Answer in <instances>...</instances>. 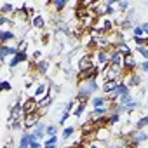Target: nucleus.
Listing matches in <instances>:
<instances>
[{
	"label": "nucleus",
	"mask_w": 148,
	"mask_h": 148,
	"mask_svg": "<svg viewBox=\"0 0 148 148\" xmlns=\"http://www.w3.org/2000/svg\"><path fill=\"white\" fill-rule=\"evenodd\" d=\"M132 44H134V47L138 49V47H148V37H132V40H131Z\"/></svg>",
	"instance_id": "obj_29"
},
{
	"label": "nucleus",
	"mask_w": 148,
	"mask_h": 148,
	"mask_svg": "<svg viewBox=\"0 0 148 148\" xmlns=\"http://www.w3.org/2000/svg\"><path fill=\"white\" fill-rule=\"evenodd\" d=\"M18 54L16 45H0V59L2 63H7V58H12Z\"/></svg>",
	"instance_id": "obj_9"
},
{
	"label": "nucleus",
	"mask_w": 148,
	"mask_h": 148,
	"mask_svg": "<svg viewBox=\"0 0 148 148\" xmlns=\"http://www.w3.org/2000/svg\"><path fill=\"white\" fill-rule=\"evenodd\" d=\"M136 54L143 58V61H148V47H138L136 49Z\"/></svg>",
	"instance_id": "obj_33"
},
{
	"label": "nucleus",
	"mask_w": 148,
	"mask_h": 148,
	"mask_svg": "<svg viewBox=\"0 0 148 148\" xmlns=\"http://www.w3.org/2000/svg\"><path fill=\"white\" fill-rule=\"evenodd\" d=\"M51 92L54 94H58V92H61V86H56V84H51Z\"/></svg>",
	"instance_id": "obj_37"
},
{
	"label": "nucleus",
	"mask_w": 148,
	"mask_h": 148,
	"mask_svg": "<svg viewBox=\"0 0 148 148\" xmlns=\"http://www.w3.org/2000/svg\"><path fill=\"white\" fill-rule=\"evenodd\" d=\"M52 103H54V94H52V92H51V89H49V92H47V94L38 101V110H47Z\"/></svg>",
	"instance_id": "obj_16"
},
{
	"label": "nucleus",
	"mask_w": 148,
	"mask_h": 148,
	"mask_svg": "<svg viewBox=\"0 0 148 148\" xmlns=\"http://www.w3.org/2000/svg\"><path fill=\"white\" fill-rule=\"evenodd\" d=\"M125 138L129 139V145H131V146L138 148L139 145H143V143L148 141V131H146V129H145V131H136V129H132L131 132L125 134Z\"/></svg>",
	"instance_id": "obj_2"
},
{
	"label": "nucleus",
	"mask_w": 148,
	"mask_h": 148,
	"mask_svg": "<svg viewBox=\"0 0 148 148\" xmlns=\"http://www.w3.org/2000/svg\"><path fill=\"white\" fill-rule=\"evenodd\" d=\"M89 103H91V106H92V108L108 106V99H106V96H103V94H96V96H92Z\"/></svg>",
	"instance_id": "obj_15"
},
{
	"label": "nucleus",
	"mask_w": 148,
	"mask_h": 148,
	"mask_svg": "<svg viewBox=\"0 0 148 148\" xmlns=\"http://www.w3.org/2000/svg\"><path fill=\"white\" fill-rule=\"evenodd\" d=\"M148 127V115H139V119L134 122V129L136 131H145Z\"/></svg>",
	"instance_id": "obj_23"
},
{
	"label": "nucleus",
	"mask_w": 148,
	"mask_h": 148,
	"mask_svg": "<svg viewBox=\"0 0 148 148\" xmlns=\"http://www.w3.org/2000/svg\"><path fill=\"white\" fill-rule=\"evenodd\" d=\"M0 89H2L4 92H9V91H12V84H11L9 80H2V84H0Z\"/></svg>",
	"instance_id": "obj_34"
},
{
	"label": "nucleus",
	"mask_w": 148,
	"mask_h": 148,
	"mask_svg": "<svg viewBox=\"0 0 148 148\" xmlns=\"http://www.w3.org/2000/svg\"><path fill=\"white\" fill-rule=\"evenodd\" d=\"M58 143H59L58 136H52V138H45L44 139V145H58Z\"/></svg>",
	"instance_id": "obj_35"
},
{
	"label": "nucleus",
	"mask_w": 148,
	"mask_h": 148,
	"mask_svg": "<svg viewBox=\"0 0 148 148\" xmlns=\"http://www.w3.org/2000/svg\"><path fill=\"white\" fill-rule=\"evenodd\" d=\"M28 38H19L18 42H16V49H18V52H28Z\"/></svg>",
	"instance_id": "obj_27"
},
{
	"label": "nucleus",
	"mask_w": 148,
	"mask_h": 148,
	"mask_svg": "<svg viewBox=\"0 0 148 148\" xmlns=\"http://www.w3.org/2000/svg\"><path fill=\"white\" fill-rule=\"evenodd\" d=\"M45 127H47V124L40 122V124L32 131V134L35 136V139H37V141H42V139H45V138H47V134H45Z\"/></svg>",
	"instance_id": "obj_17"
},
{
	"label": "nucleus",
	"mask_w": 148,
	"mask_h": 148,
	"mask_svg": "<svg viewBox=\"0 0 148 148\" xmlns=\"http://www.w3.org/2000/svg\"><path fill=\"white\" fill-rule=\"evenodd\" d=\"M98 91H101V84H98V80L91 79V80H84V82H79L77 84V101H91L92 96L98 94Z\"/></svg>",
	"instance_id": "obj_1"
},
{
	"label": "nucleus",
	"mask_w": 148,
	"mask_h": 148,
	"mask_svg": "<svg viewBox=\"0 0 148 148\" xmlns=\"http://www.w3.org/2000/svg\"><path fill=\"white\" fill-rule=\"evenodd\" d=\"M42 59H45V58H44V54H42V51H35V52L32 54V63H35V64H37V63H40Z\"/></svg>",
	"instance_id": "obj_32"
},
{
	"label": "nucleus",
	"mask_w": 148,
	"mask_h": 148,
	"mask_svg": "<svg viewBox=\"0 0 148 148\" xmlns=\"http://www.w3.org/2000/svg\"><path fill=\"white\" fill-rule=\"evenodd\" d=\"M49 89H51V84H47V82H37V86H35V91H33L32 98H35L37 101H40V99L49 92Z\"/></svg>",
	"instance_id": "obj_7"
},
{
	"label": "nucleus",
	"mask_w": 148,
	"mask_h": 148,
	"mask_svg": "<svg viewBox=\"0 0 148 148\" xmlns=\"http://www.w3.org/2000/svg\"><path fill=\"white\" fill-rule=\"evenodd\" d=\"M18 33L14 30H9V32H0V42H2V45H11V42H18L16 40Z\"/></svg>",
	"instance_id": "obj_11"
},
{
	"label": "nucleus",
	"mask_w": 148,
	"mask_h": 148,
	"mask_svg": "<svg viewBox=\"0 0 148 148\" xmlns=\"http://www.w3.org/2000/svg\"><path fill=\"white\" fill-rule=\"evenodd\" d=\"M33 141H37V139L32 132H21V138L18 141V148H30Z\"/></svg>",
	"instance_id": "obj_13"
},
{
	"label": "nucleus",
	"mask_w": 148,
	"mask_h": 148,
	"mask_svg": "<svg viewBox=\"0 0 148 148\" xmlns=\"http://www.w3.org/2000/svg\"><path fill=\"white\" fill-rule=\"evenodd\" d=\"M110 63H112V64H120V66H124V56H122L119 51L110 49Z\"/></svg>",
	"instance_id": "obj_21"
},
{
	"label": "nucleus",
	"mask_w": 148,
	"mask_h": 148,
	"mask_svg": "<svg viewBox=\"0 0 148 148\" xmlns=\"http://www.w3.org/2000/svg\"><path fill=\"white\" fill-rule=\"evenodd\" d=\"M68 5H70V4L64 2V0H54V2H51V7H52V11H54L56 14H63V11H64Z\"/></svg>",
	"instance_id": "obj_20"
},
{
	"label": "nucleus",
	"mask_w": 148,
	"mask_h": 148,
	"mask_svg": "<svg viewBox=\"0 0 148 148\" xmlns=\"http://www.w3.org/2000/svg\"><path fill=\"white\" fill-rule=\"evenodd\" d=\"M92 58H94V63H96V66L98 68H105V66H108L110 64V49L108 51H94L92 52Z\"/></svg>",
	"instance_id": "obj_3"
},
{
	"label": "nucleus",
	"mask_w": 148,
	"mask_h": 148,
	"mask_svg": "<svg viewBox=\"0 0 148 148\" xmlns=\"http://www.w3.org/2000/svg\"><path fill=\"white\" fill-rule=\"evenodd\" d=\"M132 7H131V2L129 0H119V4H117V11H119V14H125V12H129Z\"/></svg>",
	"instance_id": "obj_25"
},
{
	"label": "nucleus",
	"mask_w": 148,
	"mask_h": 148,
	"mask_svg": "<svg viewBox=\"0 0 148 148\" xmlns=\"http://www.w3.org/2000/svg\"><path fill=\"white\" fill-rule=\"evenodd\" d=\"M143 25V30H145V35L148 37V21H145V23H141Z\"/></svg>",
	"instance_id": "obj_39"
},
{
	"label": "nucleus",
	"mask_w": 148,
	"mask_h": 148,
	"mask_svg": "<svg viewBox=\"0 0 148 148\" xmlns=\"http://www.w3.org/2000/svg\"><path fill=\"white\" fill-rule=\"evenodd\" d=\"M30 148H44V143H40V141H33Z\"/></svg>",
	"instance_id": "obj_38"
},
{
	"label": "nucleus",
	"mask_w": 148,
	"mask_h": 148,
	"mask_svg": "<svg viewBox=\"0 0 148 148\" xmlns=\"http://www.w3.org/2000/svg\"><path fill=\"white\" fill-rule=\"evenodd\" d=\"M117 86H119V82H117V80L103 82V84H101V92H103V96H110V94L117 89Z\"/></svg>",
	"instance_id": "obj_18"
},
{
	"label": "nucleus",
	"mask_w": 148,
	"mask_h": 148,
	"mask_svg": "<svg viewBox=\"0 0 148 148\" xmlns=\"http://www.w3.org/2000/svg\"><path fill=\"white\" fill-rule=\"evenodd\" d=\"M120 120H122V115L117 113V112H112V113L108 115V127H113V125L119 124Z\"/></svg>",
	"instance_id": "obj_28"
},
{
	"label": "nucleus",
	"mask_w": 148,
	"mask_h": 148,
	"mask_svg": "<svg viewBox=\"0 0 148 148\" xmlns=\"http://www.w3.org/2000/svg\"><path fill=\"white\" fill-rule=\"evenodd\" d=\"M110 115V106H101V108H92V112L89 113V120H98L101 117Z\"/></svg>",
	"instance_id": "obj_14"
},
{
	"label": "nucleus",
	"mask_w": 148,
	"mask_h": 148,
	"mask_svg": "<svg viewBox=\"0 0 148 148\" xmlns=\"http://www.w3.org/2000/svg\"><path fill=\"white\" fill-rule=\"evenodd\" d=\"M138 66H139V63L136 61L134 54H132V56H125V58H124V71H125V73L136 71V70H138Z\"/></svg>",
	"instance_id": "obj_12"
},
{
	"label": "nucleus",
	"mask_w": 148,
	"mask_h": 148,
	"mask_svg": "<svg viewBox=\"0 0 148 148\" xmlns=\"http://www.w3.org/2000/svg\"><path fill=\"white\" fill-rule=\"evenodd\" d=\"M30 66L32 68H35V71H37V75H42V77H47L49 75V66H51V61L49 59H42L40 63H30Z\"/></svg>",
	"instance_id": "obj_8"
},
{
	"label": "nucleus",
	"mask_w": 148,
	"mask_h": 148,
	"mask_svg": "<svg viewBox=\"0 0 148 148\" xmlns=\"http://www.w3.org/2000/svg\"><path fill=\"white\" fill-rule=\"evenodd\" d=\"M131 35L136 38V37H146L145 35V30H143V25L139 23V25H136L134 28H132V32H131Z\"/></svg>",
	"instance_id": "obj_30"
},
{
	"label": "nucleus",
	"mask_w": 148,
	"mask_h": 148,
	"mask_svg": "<svg viewBox=\"0 0 148 148\" xmlns=\"http://www.w3.org/2000/svg\"><path fill=\"white\" fill-rule=\"evenodd\" d=\"M138 70L143 71V73H148V61H141L139 66H138Z\"/></svg>",
	"instance_id": "obj_36"
},
{
	"label": "nucleus",
	"mask_w": 148,
	"mask_h": 148,
	"mask_svg": "<svg viewBox=\"0 0 148 148\" xmlns=\"http://www.w3.org/2000/svg\"><path fill=\"white\" fill-rule=\"evenodd\" d=\"M45 134H47V138L58 136V134H59V125H56V124L49 122V124H47V127H45Z\"/></svg>",
	"instance_id": "obj_26"
},
{
	"label": "nucleus",
	"mask_w": 148,
	"mask_h": 148,
	"mask_svg": "<svg viewBox=\"0 0 148 148\" xmlns=\"http://www.w3.org/2000/svg\"><path fill=\"white\" fill-rule=\"evenodd\" d=\"M37 112H38V101L35 98H32V96L26 98L23 101V119L32 115V113H37Z\"/></svg>",
	"instance_id": "obj_4"
},
{
	"label": "nucleus",
	"mask_w": 148,
	"mask_h": 148,
	"mask_svg": "<svg viewBox=\"0 0 148 148\" xmlns=\"http://www.w3.org/2000/svg\"><path fill=\"white\" fill-rule=\"evenodd\" d=\"M75 132H77V127H75V125H66V127H63V131H61V139H63V143H66Z\"/></svg>",
	"instance_id": "obj_22"
},
{
	"label": "nucleus",
	"mask_w": 148,
	"mask_h": 148,
	"mask_svg": "<svg viewBox=\"0 0 148 148\" xmlns=\"http://www.w3.org/2000/svg\"><path fill=\"white\" fill-rule=\"evenodd\" d=\"M2 148H12V146H9V145H4V146H2Z\"/></svg>",
	"instance_id": "obj_42"
},
{
	"label": "nucleus",
	"mask_w": 148,
	"mask_h": 148,
	"mask_svg": "<svg viewBox=\"0 0 148 148\" xmlns=\"http://www.w3.org/2000/svg\"><path fill=\"white\" fill-rule=\"evenodd\" d=\"M71 115H73L71 112H66V110H63V113H61V115H59V119H58V125H64V122H66V120H68Z\"/></svg>",
	"instance_id": "obj_31"
},
{
	"label": "nucleus",
	"mask_w": 148,
	"mask_h": 148,
	"mask_svg": "<svg viewBox=\"0 0 148 148\" xmlns=\"http://www.w3.org/2000/svg\"><path fill=\"white\" fill-rule=\"evenodd\" d=\"M30 25H32V28H33V30H37V32H44V30L47 28V19H45V16H44L42 12H38L37 16H33V18H32Z\"/></svg>",
	"instance_id": "obj_6"
},
{
	"label": "nucleus",
	"mask_w": 148,
	"mask_h": 148,
	"mask_svg": "<svg viewBox=\"0 0 148 148\" xmlns=\"http://www.w3.org/2000/svg\"><path fill=\"white\" fill-rule=\"evenodd\" d=\"M86 110H87V103H84V101H79V103H77V106H75V110H73V117L82 119V115L86 113Z\"/></svg>",
	"instance_id": "obj_24"
},
{
	"label": "nucleus",
	"mask_w": 148,
	"mask_h": 148,
	"mask_svg": "<svg viewBox=\"0 0 148 148\" xmlns=\"http://www.w3.org/2000/svg\"><path fill=\"white\" fill-rule=\"evenodd\" d=\"M44 148H59V145H44Z\"/></svg>",
	"instance_id": "obj_40"
},
{
	"label": "nucleus",
	"mask_w": 148,
	"mask_h": 148,
	"mask_svg": "<svg viewBox=\"0 0 148 148\" xmlns=\"http://www.w3.org/2000/svg\"><path fill=\"white\" fill-rule=\"evenodd\" d=\"M18 5L16 4H9V2H2L0 4V16H7V18H14L12 14H16Z\"/></svg>",
	"instance_id": "obj_10"
},
{
	"label": "nucleus",
	"mask_w": 148,
	"mask_h": 148,
	"mask_svg": "<svg viewBox=\"0 0 148 148\" xmlns=\"http://www.w3.org/2000/svg\"><path fill=\"white\" fill-rule=\"evenodd\" d=\"M113 49H115V51H119V52H120L124 58H125V56H132V49H131V45L127 44V40H125V42H120V44H117Z\"/></svg>",
	"instance_id": "obj_19"
},
{
	"label": "nucleus",
	"mask_w": 148,
	"mask_h": 148,
	"mask_svg": "<svg viewBox=\"0 0 148 148\" xmlns=\"http://www.w3.org/2000/svg\"><path fill=\"white\" fill-rule=\"evenodd\" d=\"M89 148H101V146H99L98 143H91V146H89Z\"/></svg>",
	"instance_id": "obj_41"
},
{
	"label": "nucleus",
	"mask_w": 148,
	"mask_h": 148,
	"mask_svg": "<svg viewBox=\"0 0 148 148\" xmlns=\"http://www.w3.org/2000/svg\"><path fill=\"white\" fill-rule=\"evenodd\" d=\"M124 82L132 89V87H139L143 79H141V73L139 71H131V73H125V77H124Z\"/></svg>",
	"instance_id": "obj_5"
}]
</instances>
